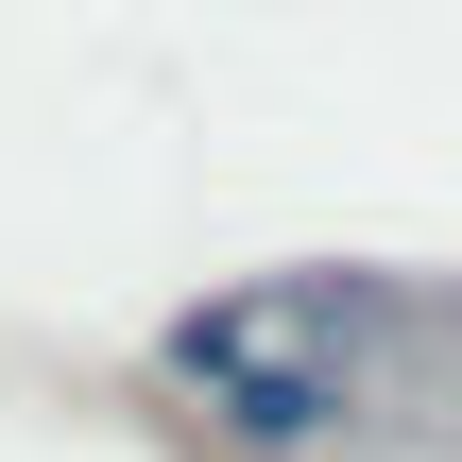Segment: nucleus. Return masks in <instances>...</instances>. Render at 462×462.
Returning a JSON list of instances; mask_svg holds the SVG:
<instances>
[{"label":"nucleus","mask_w":462,"mask_h":462,"mask_svg":"<svg viewBox=\"0 0 462 462\" xmlns=\"http://www.w3.org/2000/svg\"><path fill=\"white\" fill-rule=\"evenodd\" d=\"M411 360H462V309L411 274H257V291L154 326V394L257 462L360 446L377 411H411Z\"/></svg>","instance_id":"1"}]
</instances>
